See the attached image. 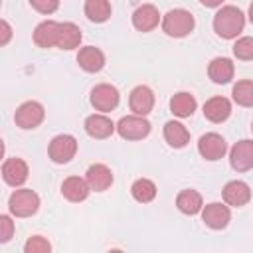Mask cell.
<instances>
[{
	"instance_id": "1",
	"label": "cell",
	"mask_w": 253,
	"mask_h": 253,
	"mask_svg": "<svg viewBox=\"0 0 253 253\" xmlns=\"http://www.w3.org/2000/svg\"><path fill=\"white\" fill-rule=\"evenodd\" d=\"M245 28V14L237 6H221L213 16V30L223 40L237 38Z\"/></svg>"
},
{
	"instance_id": "2",
	"label": "cell",
	"mask_w": 253,
	"mask_h": 253,
	"mask_svg": "<svg viewBox=\"0 0 253 253\" xmlns=\"http://www.w3.org/2000/svg\"><path fill=\"white\" fill-rule=\"evenodd\" d=\"M162 32L170 38H186L190 32H194L196 20L192 16V12L184 10V8H174L168 10L162 16Z\"/></svg>"
},
{
	"instance_id": "3",
	"label": "cell",
	"mask_w": 253,
	"mask_h": 253,
	"mask_svg": "<svg viewBox=\"0 0 253 253\" xmlns=\"http://www.w3.org/2000/svg\"><path fill=\"white\" fill-rule=\"evenodd\" d=\"M8 210L14 217H30L40 210V196L30 188L14 190L8 198Z\"/></svg>"
},
{
	"instance_id": "4",
	"label": "cell",
	"mask_w": 253,
	"mask_h": 253,
	"mask_svg": "<svg viewBox=\"0 0 253 253\" xmlns=\"http://www.w3.org/2000/svg\"><path fill=\"white\" fill-rule=\"evenodd\" d=\"M117 132L125 140H142L150 134V123L142 115H126L117 123Z\"/></svg>"
},
{
	"instance_id": "5",
	"label": "cell",
	"mask_w": 253,
	"mask_h": 253,
	"mask_svg": "<svg viewBox=\"0 0 253 253\" xmlns=\"http://www.w3.org/2000/svg\"><path fill=\"white\" fill-rule=\"evenodd\" d=\"M91 105L95 111L99 113H111L119 107V101H121V95H119V89L111 83H99L91 89V97H89Z\"/></svg>"
},
{
	"instance_id": "6",
	"label": "cell",
	"mask_w": 253,
	"mask_h": 253,
	"mask_svg": "<svg viewBox=\"0 0 253 253\" xmlns=\"http://www.w3.org/2000/svg\"><path fill=\"white\" fill-rule=\"evenodd\" d=\"M47 154L55 164H67L77 154V138L73 134H57L47 146Z\"/></svg>"
},
{
	"instance_id": "7",
	"label": "cell",
	"mask_w": 253,
	"mask_h": 253,
	"mask_svg": "<svg viewBox=\"0 0 253 253\" xmlns=\"http://www.w3.org/2000/svg\"><path fill=\"white\" fill-rule=\"evenodd\" d=\"M43 117H45V109H43L42 103H38V101H26V103H22L16 109L14 123H16V126H20L24 130H30V128L40 126L42 121H43Z\"/></svg>"
},
{
	"instance_id": "8",
	"label": "cell",
	"mask_w": 253,
	"mask_h": 253,
	"mask_svg": "<svg viewBox=\"0 0 253 253\" xmlns=\"http://www.w3.org/2000/svg\"><path fill=\"white\" fill-rule=\"evenodd\" d=\"M198 152H200L202 158H206V160H210V162H215V160H219V158L225 156V152H227V142H225V138H223L221 134H217V132H206V134H202L200 140H198Z\"/></svg>"
},
{
	"instance_id": "9",
	"label": "cell",
	"mask_w": 253,
	"mask_h": 253,
	"mask_svg": "<svg viewBox=\"0 0 253 253\" xmlns=\"http://www.w3.org/2000/svg\"><path fill=\"white\" fill-rule=\"evenodd\" d=\"M202 221L210 229H223L231 221V211L227 204L221 202H211L202 208Z\"/></svg>"
},
{
	"instance_id": "10",
	"label": "cell",
	"mask_w": 253,
	"mask_h": 253,
	"mask_svg": "<svg viewBox=\"0 0 253 253\" xmlns=\"http://www.w3.org/2000/svg\"><path fill=\"white\" fill-rule=\"evenodd\" d=\"M229 164L237 172H247L253 168V140L243 138L235 142L229 150Z\"/></svg>"
},
{
	"instance_id": "11",
	"label": "cell",
	"mask_w": 253,
	"mask_h": 253,
	"mask_svg": "<svg viewBox=\"0 0 253 253\" xmlns=\"http://www.w3.org/2000/svg\"><path fill=\"white\" fill-rule=\"evenodd\" d=\"M30 176V168L26 164V160L22 158H6L2 164V178L8 186L12 188H20Z\"/></svg>"
},
{
	"instance_id": "12",
	"label": "cell",
	"mask_w": 253,
	"mask_h": 253,
	"mask_svg": "<svg viewBox=\"0 0 253 253\" xmlns=\"http://www.w3.org/2000/svg\"><path fill=\"white\" fill-rule=\"evenodd\" d=\"M223 202L231 208H241L251 200V188L243 180H229L221 190Z\"/></svg>"
},
{
	"instance_id": "13",
	"label": "cell",
	"mask_w": 253,
	"mask_h": 253,
	"mask_svg": "<svg viewBox=\"0 0 253 253\" xmlns=\"http://www.w3.org/2000/svg\"><path fill=\"white\" fill-rule=\"evenodd\" d=\"M115 130H117V125L105 113H95V115H89L85 119V132L91 138L103 140V138H109Z\"/></svg>"
},
{
	"instance_id": "14",
	"label": "cell",
	"mask_w": 253,
	"mask_h": 253,
	"mask_svg": "<svg viewBox=\"0 0 253 253\" xmlns=\"http://www.w3.org/2000/svg\"><path fill=\"white\" fill-rule=\"evenodd\" d=\"M85 180H87L91 192H105V190H109L113 186L115 178H113V172H111V168L107 164L97 162V164H91L87 168Z\"/></svg>"
},
{
	"instance_id": "15",
	"label": "cell",
	"mask_w": 253,
	"mask_h": 253,
	"mask_svg": "<svg viewBox=\"0 0 253 253\" xmlns=\"http://www.w3.org/2000/svg\"><path fill=\"white\" fill-rule=\"evenodd\" d=\"M160 22L162 18L154 4H142L132 12V26L138 32H152Z\"/></svg>"
},
{
	"instance_id": "16",
	"label": "cell",
	"mask_w": 253,
	"mask_h": 253,
	"mask_svg": "<svg viewBox=\"0 0 253 253\" xmlns=\"http://www.w3.org/2000/svg\"><path fill=\"white\" fill-rule=\"evenodd\" d=\"M128 107L134 115L146 117L154 107V93L146 85H136L128 95Z\"/></svg>"
},
{
	"instance_id": "17",
	"label": "cell",
	"mask_w": 253,
	"mask_h": 253,
	"mask_svg": "<svg viewBox=\"0 0 253 253\" xmlns=\"http://www.w3.org/2000/svg\"><path fill=\"white\" fill-rule=\"evenodd\" d=\"M59 26L61 22H55V20H43L36 26L34 30V43L38 47H53L57 45V36H59Z\"/></svg>"
},
{
	"instance_id": "18",
	"label": "cell",
	"mask_w": 253,
	"mask_h": 253,
	"mask_svg": "<svg viewBox=\"0 0 253 253\" xmlns=\"http://www.w3.org/2000/svg\"><path fill=\"white\" fill-rule=\"evenodd\" d=\"M77 63L87 73H97L105 67V53L95 45H85L77 53Z\"/></svg>"
},
{
	"instance_id": "19",
	"label": "cell",
	"mask_w": 253,
	"mask_h": 253,
	"mask_svg": "<svg viewBox=\"0 0 253 253\" xmlns=\"http://www.w3.org/2000/svg\"><path fill=\"white\" fill-rule=\"evenodd\" d=\"M91 188L87 184L85 178H79V176H69L61 182V196L73 204H79L83 200H87Z\"/></svg>"
},
{
	"instance_id": "20",
	"label": "cell",
	"mask_w": 253,
	"mask_h": 253,
	"mask_svg": "<svg viewBox=\"0 0 253 253\" xmlns=\"http://www.w3.org/2000/svg\"><path fill=\"white\" fill-rule=\"evenodd\" d=\"M229 115H231V103L225 97H211L204 103V117L210 123L219 125V123L227 121Z\"/></svg>"
},
{
	"instance_id": "21",
	"label": "cell",
	"mask_w": 253,
	"mask_h": 253,
	"mask_svg": "<svg viewBox=\"0 0 253 253\" xmlns=\"http://www.w3.org/2000/svg\"><path fill=\"white\" fill-rule=\"evenodd\" d=\"M208 75L213 83L217 85H225L233 79L235 75V67H233V61L229 57H213L208 65Z\"/></svg>"
},
{
	"instance_id": "22",
	"label": "cell",
	"mask_w": 253,
	"mask_h": 253,
	"mask_svg": "<svg viewBox=\"0 0 253 253\" xmlns=\"http://www.w3.org/2000/svg\"><path fill=\"white\" fill-rule=\"evenodd\" d=\"M198 107V101L192 93L188 91H178L170 97V111L174 117L178 119H186V117H192L194 111Z\"/></svg>"
},
{
	"instance_id": "23",
	"label": "cell",
	"mask_w": 253,
	"mask_h": 253,
	"mask_svg": "<svg viewBox=\"0 0 253 253\" xmlns=\"http://www.w3.org/2000/svg\"><path fill=\"white\" fill-rule=\"evenodd\" d=\"M176 208L186 213V215H196L202 211L204 208V200H202V194L198 190H192V188H186L182 190L178 196H176Z\"/></svg>"
},
{
	"instance_id": "24",
	"label": "cell",
	"mask_w": 253,
	"mask_h": 253,
	"mask_svg": "<svg viewBox=\"0 0 253 253\" xmlns=\"http://www.w3.org/2000/svg\"><path fill=\"white\" fill-rule=\"evenodd\" d=\"M81 30H79V26L77 24H73V22H61V26H59V36H57V45L55 47H59V49H75V47H79V43H81Z\"/></svg>"
},
{
	"instance_id": "25",
	"label": "cell",
	"mask_w": 253,
	"mask_h": 253,
	"mask_svg": "<svg viewBox=\"0 0 253 253\" xmlns=\"http://www.w3.org/2000/svg\"><path fill=\"white\" fill-rule=\"evenodd\" d=\"M164 140L172 148H184L190 142V130L180 121H168L164 125Z\"/></svg>"
},
{
	"instance_id": "26",
	"label": "cell",
	"mask_w": 253,
	"mask_h": 253,
	"mask_svg": "<svg viewBox=\"0 0 253 253\" xmlns=\"http://www.w3.org/2000/svg\"><path fill=\"white\" fill-rule=\"evenodd\" d=\"M83 12L85 16L95 22V24H103L111 18V2L109 0H85V6H83Z\"/></svg>"
},
{
	"instance_id": "27",
	"label": "cell",
	"mask_w": 253,
	"mask_h": 253,
	"mask_svg": "<svg viewBox=\"0 0 253 253\" xmlns=\"http://www.w3.org/2000/svg\"><path fill=\"white\" fill-rule=\"evenodd\" d=\"M156 184L150 178H138L130 186V194L138 204H150L156 198Z\"/></svg>"
},
{
	"instance_id": "28",
	"label": "cell",
	"mask_w": 253,
	"mask_h": 253,
	"mask_svg": "<svg viewBox=\"0 0 253 253\" xmlns=\"http://www.w3.org/2000/svg\"><path fill=\"white\" fill-rule=\"evenodd\" d=\"M233 101L241 107H253V81L251 79H239L231 89Z\"/></svg>"
},
{
	"instance_id": "29",
	"label": "cell",
	"mask_w": 253,
	"mask_h": 253,
	"mask_svg": "<svg viewBox=\"0 0 253 253\" xmlns=\"http://www.w3.org/2000/svg\"><path fill=\"white\" fill-rule=\"evenodd\" d=\"M233 55L241 61H251L253 59V38L243 36L233 43Z\"/></svg>"
},
{
	"instance_id": "30",
	"label": "cell",
	"mask_w": 253,
	"mask_h": 253,
	"mask_svg": "<svg viewBox=\"0 0 253 253\" xmlns=\"http://www.w3.org/2000/svg\"><path fill=\"white\" fill-rule=\"evenodd\" d=\"M24 251L26 253H49L51 251V245L45 237L42 235H32L26 243H24Z\"/></svg>"
},
{
	"instance_id": "31",
	"label": "cell",
	"mask_w": 253,
	"mask_h": 253,
	"mask_svg": "<svg viewBox=\"0 0 253 253\" xmlns=\"http://www.w3.org/2000/svg\"><path fill=\"white\" fill-rule=\"evenodd\" d=\"M28 2L32 4V8H34L36 12L45 14V16L53 14V12L59 8V0H28Z\"/></svg>"
},
{
	"instance_id": "32",
	"label": "cell",
	"mask_w": 253,
	"mask_h": 253,
	"mask_svg": "<svg viewBox=\"0 0 253 253\" xmlns=\"http://www.w3.org/2000/svg\"><path fill=\"white\" fill-rule=\"evenodd\" d=\"M14 235V221L10 215H0V243H8Z\"/></svg>"
},
{
	"instance_id": "33",
	"label": "cell",
	"mask_w": 253,
	"mask_h": 253,
	"mask_svg": "<svg viewBox=\"0 0 253 253\" xmlns=\"http://www.w3.org/2000/svg\"><path fill=\"white\" fill-rule=\"evenodd\" d=\"M0 30H2L0 45H6V43L10 42V38H12V28H10V24H8L6 20H2V22H0Z\"/></svg>"
},
{
	"instance_id": "34",
	"label": "cell",
	"mask_w": 253,
	"mask_h": 253,
	"mask_svg": "<svg viewBox=\"0 0 253 253\" xmlns=\"http://www.w3.org/2000/svg\"><path fill=\"white\" fill-rule=\"evenodd\" d=\"M200 2H202L206 8H219L223 0H200Z\"/></svg>"
},
{
	"instance_id": "35",
	"label": "cell",
	"mask_w": 253,
	"mask_h": 253,
	"mask_svg": "<svg viewBox=\"0 0 253 253\" xmlns=\"http://www.w3.org/2000/svg\"><path fill=\"white\" fill-rule=\"evenodd\" d=\"M247 16H249V22L253 24V2L249 4V14H247Z\"/></svg>"
},
{
	"instance_id": "36",
	"label": "cell",
	"mask_w": 253,
	"mask_h": 253,
	"mask_svg": "<svg viewBox=\"0 0 253 253\" xmlns=\"http://www.w3.org/2000/svg\"><path fill=\"white\" fill-rule=\"evenodd\" d=\"M251 130H253V123H251Z\"/></svg>"
}]
</instances>
